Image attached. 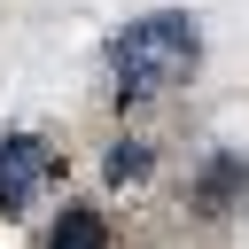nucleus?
Returning a JSON list of instances; mask_svg holds the SVG:
<instances>
[{"label":"nucleus","instance_id":"f257e3e1","mask_svg":"<svg viewBox=\"0 0 249 249\" xmlns=\"http://www.w3.org/2000/svg\"><path fill=\"white\" fill-rule=\"evenodd\" d=\"M195 62H202L195 16H187V8H148V16H132V23L109 39V101H117L124 117H140V109L171 101V93L195 78Z\"/></svg>","mask_w":249,"mask_h":249},{"label":"nucleus","instance_id":"f03ea898","mask_svg":"<svg viewBox=\"0 0 249 249\" xmlns=\"http://www.w3.org/2000/svg\"><path fill=\"white\" fill-rule=\"evenodd\" d=\"M62 171V148L47 132H0V218H23Z\"/></svg>","mask_w":249,"mask_h":249},{"label":"nucleus","instance_id":"7ed1b4c3","mask_svg":"<svg viewBox=\"0 0 249 249\" xmlns=\"http://www.w3.org/2000/svg\"><path fill=\"white\" fill-rule=\"evenodd\" d=\"M241 195H249V163H241V156H210V163L187 179V210H195V218H226Z\"/></svg>","mask_w":249,"mask_h":249},{"label":"nucleus","instance_id":"20e7f679","mask_svg":"<svg viewBox=\"0 0 249 249\" xmlns=\"http://www.w3.org/2000/svg\"><path fill=\"white\" fill-rule=\"evenodd\" d=\"M47 249H117V218L101 202H62L47 226Z\"/></svg>","mask_w":249,"mask_h":249}]
</instances>
